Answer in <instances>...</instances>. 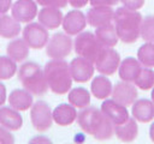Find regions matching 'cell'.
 <instances>
[{"mask_svg":"<svg viewBox=\"0 0 154 144\" xmlns=\"http://www.w3.org/2000/svg\"><path fill=\"white\" fill-rule=\"evenodd\" d=\"M23 40L26 42L29 48L42 49L47 44V42L49 40L48 29H46L40 23L30 22L23 29Z\"/></svg>","mask_w":154,"mask_h":144,"instance_id":"cell-9","label":"cell"},{"mask_svg":"<svg viewBox=\"0 0 154 144\" xmlns=\"http://www.w3.org/2000/svg\"><path fill=\"white\" fill-rule=\"evenodd\" d=\"M141 68H142V64L138 61V59L132 58V56L125 58L123 61H120V65L118 67L119 78L124 82L132 83L138 76Z\"/></svg>","mask_w":154,"mask_h":144,"instance_id":"cell-20","label":"cell"},{"mask_svg":"<svg viewBox=\"0 0 154 144\" xmlns=\"http://www.w3.org/2000/svg\"><path fill=\"white\" fill-rule=\"evenodd\" d=\"M53 121L59 125V126H69L71 124H73L75 120H77V110L76 107L72 106L71 103H61L59 106H57L53 110Z\"/></svg>","mask_w":154,"mask_h":144,"instance_id":"cell-19","label":"cell"},{"mask_svg":"<svg viewBox=\"0 0 154 144\" xmlns=\"http://www.w3.org/2000/svg\"><path fill=\"white\" fill-rule=\"evenodd\" d=\"M42 7H58L63 8L67 5V0H35Z\"/></svg>","mask_w":154,"mask_h":144,"instance_id":"cell-32","label":"cell"},{"mask_svg":"<svg viewBox=\"0 0 154 144\" xmlns=\"http://www.w3.org/2000/svg\"><path fill=\"white\" fill-rule=\"evenodd\" d=\"M73 48V42L66 32L54 34L46 44V53L51 59H65L70 55Z\"/></svg>","mask_w":154,"mask_h":144,"instance_id":"cell-6","label":"cell"},{"mask_svg":"<svg viewBox=\"0 0 154 144\" xmlns=\"http://www.w3.org/2000/svg\"><path fill=\"white\" fill-rule=\"evenodd\" d=\"M17 72L16 61L12 60L8 55L0 56V80L11 79Z\"/></svg>","mask_w":154,"mask_h":144,"instance_id":"cell-30","label":"cell"},{"mask_svg":"<svg viewBox=\"0 0 154 144\" xmlns=\"http://www.w3.org/2000/svg\"><path fill=\"white\" fill-rule=\"evenodd\" d=\"M94 34H95L96 38L99 40V42L103 47H114L119 40L116 28H114V24H112V23L96 28Z\"/></svg>","mask_w":154,"mask_h":144,"instance_id":"cell-26","label":"cell"},{"mask_svg":"<svg viewBox=\"0 0 154 144\" xmlns=\"http://www.w3.org/2000/svg\"><path fill=\"white\" fill-rule=\"evenodd\" d=\"M22 31L19 22H17L12 16L0 14V36L4 38H14Z\"/></svg>","mask_w":154,"mask_h":144,"instance_id":"cell-25","label":"cell"},{"mask_svg":"<svg viewBox=\"0 0 154 144\" xmlns=\"http://www.w3.org/2000/svg\"><path fill=\"white\" fill-rule=\"evenodd\" d=\"M137 59L144 67H154V43L146 42L137 50Z\"/></svg>","mask_w":154,"mask_h":144,"instance_id":"cell-29","label":"cell"},{"mask_svg":"<svg viewBox=\"0 0 154 144\" xmlns=\"http://www.w3.org/2000/svg\"><path fill=\"white\" fill-rule=\"evenodd\" d=\"M0 143H2V144H12V143H14L13 134H11L10 130L5 128L1 125H0Z\"/></svg>","mask_w":154,"mask_h":144,"instance_id":"cell-33","label":"cell"},{"mask_svg":"<svg viewBox=\"0 0 154 144\" xmlns=\"http://www.w3.org/2000/svg\"><path fill=\"white\" fill-rule=\"evenodd\" d=\"M18 78L23 88L35 96H42L49 89L45 72L37 62L26 61L22 64L18 70Z\"/></svg>","mask_w":154,"mask_h":144,"instance_id":"cell-4","label":"cell"},{"mask_svg":"<svg viewBox=\"0 0 154 144\" xmlns=\"http://www.w3.org/2000/svg\"><path fill=\"white\" fill-rule=\"evenodd\" d=\"M140 36L144 42L154 43V16H147L142 19Z\"/></svg>","mask_w":154,"mask_h":144,"instance_id":"cell-31","label":"cell"},{"mask_svg":"<svg viewBox=\"0 0 154 144\" xmlns=\"http://www.w3.org/2000/svg\"><path fill=\"white\" fill-rule=\"evenodd\" d=\"M120 2L123 4L124 7L129 8V10H140L143 5H144V0H120Z\"/></svg>","mask_w":154,"mask_h":144,"instance_id":"cell-34","label":"cell"},{"mask_svg":"<svg viewBox=\"0 0 154 144\" xmlns=\"http://www.w3.org/2000/svg\"><path fill=\"white\" fill-rule=\"evenodd\" d=\"M61 25H63L64 32H66L67 35L70 36L78 35L85 29V25H87L85 14L79 10H71L64 16Z\"/></svg>","mask_w":154,"mask_h":144,"instance_id":"cell-13","label":"cell"},{"mask_svg":"<svg viewBox=\"0 0 154 144\" xmlns=\"http://www.w3.org/2000/svg\"><path fill=\"white\" fill-rule=\"evenodd\" d=\"M0 125L10 131H18L23 126V118L19 110L11 106L0 107Z\"/></svg>","mask_w":154,"mask_h":144,"instance_id":"cell-17","label":"cell"},{"mask_svg":"<svg viewBox=\"0 0 154 144\" xmlns=\"http://www.w3.org/2000/svg\"><path fill=\"white\" fill-rule=\"evenodd\" d=\"M73 48L78 56H83L95 62L99 54L103 49V46L99 42L95 34L90 31H82L75 38Z\"/></svg>","mask_w":154,"mask_h":144,"instance_id":"cell-5","label":"cell"},{"mask_svg":"<svg viewBox=\"0 0 154 144\" xmlns=\"http://www.w3.org/2000/svg\"><path fill=\"white\" fill-rule=\"evenodd\" d=\"M112 98L128 107V106H131L136 100H137V89H136V85H132L130 82H118L113 89H112Z\"/></svg>","mask_w":154,"mask_h":144,"instance_id":"cell-12","label":"cell"},{"mask_svg":"<svg viewBox=\"0 0 154 144\" xmlns=\"http://www.w3.org/2000/svg\"><path fill=\"white\" fill-rule=\"evenodd\" d=\"M38 23L46 29H57L63 23V12L58 7H42L37 13Z\"/></svg>","mask_w":154,"mask_h":144,"instance_id":"cell-18","label":"cell"},{"mask_svg":"<svg viewBox=\"0 0 154 144\" xmlns=\"http://www.w3.org/2000/svg\"><path fill=\"white\" fill-rule=\"evenodd\" d=\"M149 137H150V140L154 142V121L152 122V125L149 127Z\"/></svg>","mask_w":154,"mask_h":144,"instance_id":"cell-39","label":"cell"},{"mask_svg":"<svg viewBox=\"0 0 154 144\" xmlns=\"http://www.w3.org/2000/svg\"><path fill=\"white\" fill-rule=\"evenodd\" d=\"M150 96H152V101L154 102V86L152 88V95H150Z\"/></svg>","mask_w":154,"mask_h":144,"instance_id":"cell-40","label":"cell"},{"mask_svg":"<svg viewBox=\"0 0 154 144\" xmlns=\"http://www.w3.org/2000/svg\"><path fill=\"white\" fill-rule=\"evenodd\" d=\"M30 120L34 128L38 132H46L53 124L52 109L45 101H37L32 103L30 109Z\"/></svg>","mask_w":154,"mask_h":144,"instance_id":"cell-7","label":"cell"},{"mask_svg":"<svg viewBox=\"0 0 154 144\" xmlns=\"http://www.w3.org/2000/svg\"><path fill=\"white\" fill-rule=\"evenodd\" d=\"M12 17L19 23H30L38 13L35 0H16L11 6Z\"/></svg>","mask_w":154,"mask_h":144,"instance_id":"cell-11","label":"cell"},{"mask_svg":"<svg viewBox=\"0 0 154 144\" xmlns=\"http://www.w3.org/2000/svg\"><path fill=\"white\" fill-rule=\"evenodd\" d=\"M8 103L12 108L23 112L29 108H31L34 103L32 94H30L25 89H14L8 95Z\"/></svg>","mask_w":154,"mask_h":144,"instance_id":"cell-22","label":"cell"},{"mask_svg":"<svg viewBox=\"0 0 154 144\" xmlns=\"http://www.w3.org/2000/svg\"><path fill=\"white\" fill-rule=\"evenodd\" d=\"M134 83L141 90H150L154 86V71L150 67H142Z\"/></svg>","mask_w":154,"mask_h":144,"instance_id":"cell-28","label":"cell"},{"mask_svg":"<svg viewBox=\"0 0 154 144\" xmlns=\"http://www.w3.org/2000/svg\"><path fill=\"white\" fill-rule=\"evenodd\" d=\"M114 134L119 140L124 143L134 142L138 134V126H137L136 119L129 118L125 122L114 125Z\"/></svg>","mask_w":154,"mask_h":144,"instance_id":"cell-21","label":"cell"},{"mask_svg":"<svg viewBox=\"0 0 154 144\" xmlns=\"http://www.w3.org/2000/svg\"><path fill=\"white\" fill-rule=\"evenodd\" d=\"M114 11L111 6H91V8L85 14L87 23L94 28H99L112 23Z\"/></svg>","mask_w":154,"mask_h":144,"instance_id":"cell-15","label":"cell"},{"mask_svg":"<svg viewBox=\"0 0 154 144\" xmlns=\"http://www.w3.org/2000/svg\"><path fill=\"white\" fill-rule=\"evenodd\" d=\"M88 2H89V0H67V4H70L73 8H82Z\"/></svg>","mask_w":154,"mask_h":144,"instance_id":"cell-37","label":"cell"},{"mask_svg":"<svg viewBox=\"0 0 154 144\" xmlns=\"http://www.w3.org/2000/svg\"><path fill=\"white\" fill-rule=\"evenodd\" d=\"M7 55L16 62H22L29 56V46L23 38H13L6 47Z\"/></svg>","mask_w":154,"mask_h":144,"instance_id":"cell-24","label":"cell"},{"mask_svg":"<svg viewBox=\"0 0 154 144\" xmlns=\"http://www.w3.org/2000/svg\"><path fill=\"white\" fill-rule=\"evenodd\" d=\"M112 83L105 74H100L93 78L90 84V92L97 100H106L112 94Z\"/></svg>","mask_w":154,"mask_h":144,"instance_id":"cell-23","label":"cell"},{"mask_svg":"<svg viewBox=\"0 0 154 144\" xmlns=\"http://www.w3.org/2000/svg\"><path fill=\"white\" fill-rule=\"evenodd\" d=\"M45 77L48 88L57 95H64L72 86V76L69 62L64 59H52L45 65Z\"/></svg>","mask_w":154,"mask_h":144,"instance_id":"cell-3","label":"cell"},{"mask_svg":"<svg viewBox=\"0 0 154 144\" xmlns=\"http://www.w3.org/2000/svg\"><path fill=\"white\" fill-rule=\"evenodd\" d=\"M6 102V86L0 82V107Z\"/></svg>","mask_w":154,"mask_h":144,"instance_id":"cell-38","label":"cell"},{"mask_svg":"<svg viewBox=\"0 0 154 144\" xmlns=\"http://www.w3.org/2000/svg\"><path fill=\"white\" fill-rule=\"evenodd\" d=\"M12 0H0V14L7 13L8 10H11Z\"/></svg>","mask_w":154,"mask_h":144,"instance_id":"cell-36","label":"cell"},{"mask_svg":"<svg viewBox=\"0 0 154 144\" xmlns=\"http://www.w3.org/2000/svg\"><path fill=\"white\" fill-rule=\"evenodd\" d=\"M101 112L112 121L113 125H119L125 122L130 115L129 110L125 106L116 102L113 98L112 100H105L101 104Z\"/></svg>","mask_w":154,"mask_h":144,"instance_id":"cell-14","label":"cell"},{"mask_svg":"<svg viewBox=\"0 0 154 144\" xmlns=\"http://www.w3.org/2000/svg\"><path fill=\"white\" fill-rule=\"evenodd\" d=\"M94 65L99 73L112 76L117 72L120 65V55L116 49H113V47H103Z\"/></svg>","mask_w":154,"mask_h":144,"instance_id":"cell-8","label":"cell"},{"mask_svg":"<svg viewBox=\"0 0 154 144\" xmlns=\"http://www.w3.org/2000/svg\"><path fill=\"white\" fill-rule=\"evenodd\" d=\"M120 0H89L91 6H114Z\"/></svg>","mask_w":154,"mask_h":144,"instance_id":"cell-35","label":"cell"},{"mask_svg":"<svg viewBox=\"0 0 154 144\" xmlns=\"http://www.w3.org/2000/svg\"><path fill=\"white\" fill-rule=\"evenodd\" d=\"M131 114L138 122H150L154 119V102L147 98H138L132 104Z\"/></svg>","mask_w":154,"mask_h":144,"instance_id":"cell-16","label":"cell"},{"mask_svg":"<svg viewBox=\"0 0 154 144\" xmlns=\"http://www.w3.org/2000/svg\"><path fill=\"white\" fill-rule=\"evenodd\" d=\"M70 66V72L72 76V79L77 83H85L89 79L93 78L94 72H95V65L93 61L83 58V56H77L71 60L69 64Z\"/></svg>","mask_w":154,"mask_h":144,"instance_id":"cell-10","label":"cell"},{"mask_svg":"<svg viewBox=\"0 0 154 144\" xmlns=\"http://www.w3.org/2000/svg\"><path fill=\"white\" fill-rule=\"evenodd\" d=\"M142 14L138 11L126 7H118L114 11L113 23L118 38L124 43H134L140 37Z\"/></svg>","mask_w":154,"mask_h":144,"instance_id":"cell-2","label":"cell"},{"mask_svg":"<svg viewBox=\"0 0 154 144\" xmlns=\"http://www.w3.org/2000/svg\"><path fill=\"white\" fill-rule=\"evenodd\" d=\"M79 127L97 140H106L114 134V125L96 107H85L77 114Z\"/></svg>","mask_w":154,"mask_h":144,"instance_id":"cell-1","label":"cell"},{"mask_svg":"<svg viewBox=\"0 0 154 144\" xmlns=\"http://www.w3.org/2000/svg\"><path fill=\"white\" fill-rule=\"evenodd\" d=\"M67 100L72 106L82 109L90 104V92L83 86H77L70 89Z\"/></svg>","mask_w":154,"mask_h":144,"instance_id":"cell-27","label":"cell"}]
</instances>
